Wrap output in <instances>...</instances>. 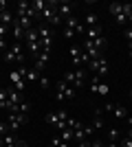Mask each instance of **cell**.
<instances>
[{"label": "cell", "instance_id": "1", "mask_svg": "<svg viewBox=\"0 0 132 147\" xmlns=\"http://www.w3.org/2000/svg\"><path fill=\"white\" fill-rule=\"evenodd\" d=\"M64 81L66 84H73V88H84V81H86V73H84V68H75V70H66L64 75Z\"/></svg>", "mask_w": 132, "mask_h": 147}, {"label": "cell", "instance_id": "2", "mask_svg": "<svg viewBox=\"0 0 132 147\" xmlns=\"http://www.w3.org/2000/svg\"><path fill=\"white\" fill-rule=\"evenodd\" d=\"M66 119H68V112H66V110H57V112L46 114V123H49V125H53L55 129H60V132L66 127Z\"/></svg>", "mask_w": 132, "mask_h": 147}, {"label": "cell", "instance_id": "3", "mask_svg": "<svg viewBox=\"0 0 132 147\" xmlns=\"http://www.w3.org/2000/svg\"><path fill=\"white\" fill-rule=\"evenodd\" d=\"M38 35H40V46L42 51H51V44H53V29H49L46 24H38Z\"/></svg>", "mask_w": 132, "mask_h": 147}, {"label": "cell", "instance_id": "4", "mask_svg": "<svg viewBox=\"0 0 132 147\" xmlns=\"http://www.w3.org/2000/svg\"><path fill=\"white\" fill-rule=\"evenodd\" d=\"M70 61H73V66H75V68H82L84 64H88V61H90V57L82 51V46L73 44V46H70Z\"/></svg>", "mask_w": 132, "mask_h": 147}, {"label": "cell", "instance_id": "5", "mask_svg": "<svg viewBox=\"0 0 132 147\" xmlns=\"http://www.w3.org/2000/svg\"><path fill=\"white\" fill-rule=\"evenodd\" d=\"M75 88L73 86H68L66 81H57V94H55V99L57 101H64V99H75Z\"/></svg>", "mask_w": 132, "mask_h": 147}, {"label": "cell", "instance_id": "6", "mask_svg": "<svg viewBox=\"0 0 132 147\" xmlns=\"http://www.w3.org/2000/svg\"><path fill=\"white\" fill-rule=\"evenodd\" d=\"M26 121H29V117H26V114H20V112H16V114H9V119H7L9 132H11V134H16V129H20L22 125H26Z\"/></svg>", "mask_w": 132, "mask_h": 147}, {"label": "cell", "instance_id": "7", "mask_svg": "<svg viewBox=\"0 0 132 147\" xmlns=\"http://www.w3.org/2000/svg\"><path fill=\"white\" fill-rule=\"evenodd\" d=\"M88 68L95 70L99 77H106L108 70H110V68H108V59H104V57H99V59H90V61H88Z\"/></svg>", "mask_w": 132, "mask_h": 147}, {"label": "cell", "instance_id": "8", "mask_svg": "<svg viewBox=\"0 0 132 147\" xmlns=\"http://www.w3.org/2000/svg\"><path fill=\"white\" fill-rule=\"evenodd\" d=\"M33 59H35L33 68H35L38 73H42L44 66H46V61H49V51H40V55H38V57H33Z\"/></svg>", "mask_w": 132, "mask_h": 147}, {"label": "cell", "instance_id": "9", "mask_svg": "<svg viewBox=\"0 0 132 147\" xmlns=\"http://www.w3.org/2000/svg\"><path fill=\"white\" fill-rule=\"evenodd\" d=\"M57 16L62 20L70 18V16H73V5H70V2H60V5H57Z\"/></svg>", "mask_w": 132, "mask_h": 147}, {"label": "cell", "instance_id": "10", "mask_svg": "<svg viewBox=\"0 0 132 147\" xmlns=\"http://www.w3.org/2000/svg\"><path fill=\"white\" fill-rule=\"evenodd\" d=\"M31 9V2H26V0H20L18 5H16V18H24L26 13Z\"/></svg>", "mask_w": 132, "mask_h": 147}, {"label": "cell", "instance_id": "11", "mask_svg": "<svg viewBox=\"0 0 132 147\" xmlns=\"http://www.w3.org/2000/svg\"><path fill=\"white\" fill-rule=\"evenodd\" d=\"M84 26H88V29H93V26H99V16L97 13H86L84 16Z\"/></svg>", "mask_w": 132, "mask_h": 147}, {"label": "cell", "instance_id": "12", "mask_svg": "<svg viewBox=\"0 0 132 147\" xmlns=\"http://www.w3.org/2000/svg\"><path fill=\"white\" fill-rule=\"evenodd\" d=\"M104 33H101V24L99 26H93V29H86V40L88 42H93V40H97V37H101Z\"/></svg>", "mask_w": 132, "mask_h": 147}, {"label": "cell", "instance_id": "13", "mask_svg": "<svg viewBox=\"0 0 132 147\" xmlns=\"http://www.w3.org/2000/svg\"><path fill=\"white\" fill-rule=\"evenodd\" d=\"M13 20H16V16H13V13L9 11V9L0 13V24H5V26H11V24H13Z\"/></svg>", "mask_w": 132, "mask_h": 147}, {"label": "cell", "instance_id": "14", "mask_svg": "<svg viewBox=\"0 0 132 147\" xmlns=\"http://www.w3.org/2000/svg\"><path fill=\"white\" fill-rule=\"evenodd\" d=\"M24 42H40V35H38V29H35V26L24 31Z\"/></svg>", "mask_w": 132, "mask_h": 147}, {"label": "cell", "instance_id": "15", "mask_svg": "<svg viewBox=\"0 0 132 147\" xmlns=\"http://www.w3.org/2000/svg\"><path fill=\"white\" fill-rule=\"evenodd\" d=\"M112 117H117V119H128V110L123 108V105H112Z\"/></svg>", "mask_w": 132, "mask_h": 147}, {"label": "cell", "instance_id": "16", "mask_svg": "<svg viewBox=\"0 0 132 147\" xmlns=\"http://www.w3.org/2000/svg\"><path fill=\"white\" fill-rule=\"evenodd\" d=\"M0 108L9 110V90H5V88H0Z\"/></svg>", "mask_w": 132, "mask_h": 147}, {"label": "cell", "instance_id": "17", "mask_svg": "<svg viewBox=\"0 0 132 147\" xmlns=\"http://www.w3.org/2000/svg\"><path fill=\"white\" fill-rule=\"evenodd\" d=\"M95 129H101L104 127V117H101V110H95V117H93V123H90Z\"/></svg>", "mask_w": 132, "mask_h": 147}, {"label": "cell", "instance_id": "18", "mask_svg": "<svg viewBox=\"0 0 132 147\" xmlns=\"http://www.w3.org/2000/svg\"><path fill=\"white\" fill-rule=\"evenodd\" d=\"M73 136H75V129H70V127H64L62 132H60V138H62L64 143H70Z\"/></svg>", "mask_w": 132, "mask_h": 147}, {"label": "cell", "instance_id": "19", "mask_svg": "<svg viewBox=\"0 0 132 147\" xmlns=\"http://www.w3.org/2000/svg\"><path fill=\"white\" fill-rule=\"evenodd\" d=\"M46 7H49L46 0H33V2H31V9H33V11H38V13H42Z\"/></svg>", "mask_w": 132, "mask_h": 147}, {"label": "cell", "instance_id": "20", "mask_svg": "<svg viewBox=\"0 0 132 147\" xmlns=\"http://www.w3.org/2000/svg\"><path fill=\"white\" fill-rule=\"evenodd\" d=\"M108 11L117 18V16H121V13H123V5H119V2H110V5H108Z\"/></svg>", "mask_w": 132, "mask_h": 147}, {"label": "cell", "instance_id": "21", "mask_svg": "<svg viewBox=\"0 0 132 147\" xmlns=\"http://www.w3.org/2000/svg\"><path fill=\"white\" fill-rule=\"evenodd\" d=\"M11 31H13V37H16V42H22L24 40V29L18 24H11Z\"/></svg>", "mask_w": 132, "mask_h": 147}, {"label": "cell", "instance_id": "22", "mask_svg": "<svg viewBox=\"0 0 132 147\" xmlns=\"http://www.w3.org/2000/svg\"><path fill=\"white\" fill-rule=\"evenodd\" d=\"M93 46H95L97 51H104V49L108 46V40H106L104 35H101V37H97V40H93Z\"/></svg>", "mask_w": 132, "mask_h": 147}, {"label": "cell", "instance_id": "23", "mask_svg": "<svg viewBox=\"0 0 132 147\" xmlns=\"http://www.w3.org/2000/svg\"><path fill=\"white\" fill-rule=\"evenodd\" d=\"M2 143H5V147H16L18 138H16L13 134H7V136H2Z\"/></svg>", "mask_w": 132, "mask_h": 147}, {"label": "cell", "instance_id": "24", "mask_svg": "<svg viewBox=\"0 0 132 147\" xmlns=\"http://www.w3.org/2000/svg\"><path fill=\"white\" fill-rule=\"evenodd\" d=\"M66 127H70V129H79V127H84V125H82V123H79V121H75V119H66Z\"/></svg>", "mask_w": 132, "mask_h": 147}, {"label": "cell", "instance_id": "25", "mask_svg": "<svg viewBox=\"0 0 132 147\" xmlns=\"http://www.w3.org/2000/svg\"><path fill=\"white\" fill-rule=\"evenodd\" d=\"M51 145H53V147H70L68 143H64L60 136H53V138H51Z\"/></svg>", "mask_w": 132, "mask_h": 147}, {"label": "cell", "instance_id": "26", "mask_svg": "<svg viewBox=\"0 0 132 147\" xmlns=\"http://www.w3.org/2000/svg\"><path fill=\"white\" fill-rule=\"evenodd\" d=\"M108 141H110V143H117V141H119V132H117L114 127L108 129Z\"/></svg>", "mask_w": 132, "mask_h": 147}, {"label": "cell", "instance_id": "27", "mask_svg": "<svg viewBox=\"0 0 132 147\" xmlns=\"http://www.w3.org/2000/svg\"><path fill=\"white\" fill-rule=\"evenodd\" d=\"M29 110H31V103H29V101H22V103L18 105V112H20V114H26Z\"/></svg>", "mask_w": 132, "mask_h": 147}, {"label": "cell", "instance_id": "28", "mask_svg": "<svg viewBox=\"0 0 132 147\" xmlns=\"http://www.w3.org/2000/svg\"><path fill=\"white\" fill-rule=\"evenodd\" d=\"M99 84H101V81H99V77H90V86H88V88H90V90H93V92H97V88H99Z\"/></svg>", "mask_w": 132, "mask_h": 147}, {"label": "cell", "instance_id": "29", "mask_svg": "<svg viewBox=\"0 0 132 147\" xmlns=\"http://www.w3.org/2000/svg\"><path fill=\"white\" fill-rule=\"evenodd\" d=\"M38 84H40V88H44V90H46V88L51 86V81H49V77H44V75H42V77H40V81H38Z\"/></svg>", "mask_w": 132, "mask_h": 147}, {"label": "cell", "instance_id": "30", "mask_svg": "<svg viewBox=\"0 0 132 147\" xmlns=\"http://www.w3.org/2000/svg\"><path fill=\"white\" fill-rule=\"evenodd\" d=\"M119 145H121V147H132V138H130V136L121 138V141H119Z\"/></svg>", "mask_w": 132, "mask_h": 147}, {"label": "cell", "instance_id": "31", "mask_svg": "<svg viewBox=\"0 0 132 147\" xmlns=\"http://www.w3.org/2000/svg\"><path fill=\"white\" fill-rule=\"evenodd\" d=\"M64 37H66V40H73V37H75V31L66 26V29H64Z\"/></svg>", "mask_w": 132, "mask_h": 147}, {"label": "cell", "instance_id": "32", "mask_svg": "<svg viewBox=\"0 0 132 147\" xmlns=\"http://www.w3.org/2000/svg\"><path fill=\"white\" fill-rule=\"evenodd\" d=\"M123 35H126L128 44H132V29H130V26H126V31H123Z\"/></svg>", "mask_w": 132, "mask_h": 147}, {"label": "cell", "instance_id": "33", "mask_svg": "<svg viewBox=\"0 0 132 147\" xmlns=\"http://www.w3.org/2000/svg\"><path fill=\"white\" fill-rule=\"evenodd\" d=\"M7 31H9V26L0 24V40H5V37H7Z\"/></svg>", "mask_w": 132, "mask_h": 147}, {"label": "cell", "instance_id": "34", "mask_svg": "<svg viewBox=\"0 0 132 147\" xmlns=\"http://www.w3.org/2000/svg\"><path fill=\"white\" fill-rule=\"evenodd\" d=\"M93 132H95V127H93V125H84V134H86V138H88L90 134H93Z\"/></svg>", "mask_w": 132, "mask_h": 147}, {"label": "cell", "instance_id": "35", "mask_svg": "<svg viewBox=\"0 0 132 147\" xmlns=\"http://www.w3.org/2000/svg\"><path fill=\"white\" fill-rule=\"evenodd\" d=\"M97 92H99V94H108V86H106V84H99Z\"/></svg>", "mask_w": 132, "mask_h": 147}, {"label": "cell", "instance_id": "36", "mask_svg": "<svg viewBox=\"0 0 132 147\" xmlns=\"http://www.w3.org/2000/svg\"><path fill=\"white\" fill-rule=\"evenodd\" d=\"M75 147H90V141H88V138H84V141H79Z\"/></svg>", "mask_w": 132, "mask_h": 147}, {"label": "cell", "instance_id": "37", "mask_svg": "<svg viewBox=\"0 0 132 147\" xmlns=\"http://www.w3.org/2000/svg\"><path fill=\"white\" fill-rule=\"evenodd\" d=\"M2 11H7V2H5V0H0V13H2Z\"/></svg>", "mask_w": 132, "mask_h": 147}, {"label": "cell", "instance_id": "38", "mask_svg": "<svg viewBox=\"0 0 132 147\" xmlns=\"http://www.w3.org/2000/svg\"><path fill=\"white\" fill-rule=\"evenodd\" d=\"M7 49V40H0V51H5Z\"/></svg>", "mask_w": 132, "mask_h": 147}, {"label": "cell", "instance_id": "39", "mask_svg": "<svg viewBox=\"0 0 132 147\" xmlns=\"http://www.w3.org/2000/svg\"><path fill=\"white\" fill-rule=\"evenodd\" d=\"M16 147H26V143L24 141H18V143H16Z\"/></svg>", "mask_w": 132, "mask_h": 147}, {"label": "cell", "instance_id": "40", "mask_svg": "<svg viewBox=\"0 0 132 147\" xmlns=\"http://www.w3.org/2000/svg\"><path fill=\"white\" fill-rule=\"evenodd\" d=\"M108 147H121L119 143H108Z\"/></svg>", "mask_w": 132, "mask_h": 147}, {"label": "cell", "instance_id": "41", "mask_svg": "<svg viewBox=\"0 0 132 147\" xmlns=\"http://www.w3.org/2000/svg\"><path fill=\"white\" fill-rule=\"evenodd\" d=\"M128 53H130V57H132V44H130V49H128Z\"/></svg>", "mask_w": 132, "mask_h": 147}, {"label": "cell", "instance_id": "42", "mask_svg": "<svg viewBox=\"0 0 132 147\" xmlns=\"http://www.w3.org/2000/svg\"><path fill=\"white\" fill-rule=\"evenodd\" d=\"M128 136H130V138H132V129H130V132H128Z\"/></svg>", "mask_w": 132, "mask_h": 147}, {"label": "cell", "instance_id": "43", "mask_svg": "<svg viewBox=\"0 0 132 147\" xmlns=\"http://www.w3.org/2000/svg\"><path fill=\"white\" fill-rule=\"evenodd\" d=\"M49 147H53V145H49Z\"/></svg>", "mask_w": 132, "mask_h": 147}, {"label": "cell", "instance_id": "44", "mask_svg": "<svg viewBox=\"0 0 132 147\" xmlns=\"http://www.w3.org/2000/svg\"><path fill=\"white\" fill-rule=\"evenodd\" d=\"M130 94H132V90H130Z\"/></svg>", "mask_w": 132, "mask_h": 147}, {"label": "cell", "instance_id": "45", "mask_svg": "<svg viewBox=\"0 0 132 147\" xmlns=\"http://www.w3.org/2000/svg\"><path fill=\"white\" fill-rule=\"evenodd\" d=\"M104 147H108V145H104Z\"/></svg>", "mask_w": 132, "mask_h": 147}]
</instances>
